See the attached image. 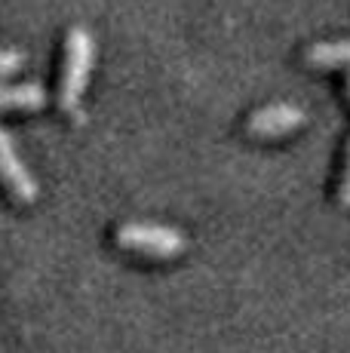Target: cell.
I'll return each mask as SVG.
<instances>
[{
  "instance_id": "6da1fadb",
  "label": "cell",
  "mask_w": 350,
  "mask_h": 353,
  "mask_svg": "<svg viewBox=\"0 0 350 353\" xmlns=\"http://www.w3.org/2000/svg\"><path fill=\"white\" fill-rule=\"evenodd\" d=\"M96 62V40L86 28H71L65 37V56H62V74H59V108L74 114V120H83L80 99L86 92Z\"/></svg>"
},
{
  "instance_id": "7a4b0ae2",
  "label": "cell",
  "mask_w": 350,
  "mask_h": 353,
  "mask_svg": "<svg viewBox=\"0 0 350 353\" xmlns=\"http://www.w3.org/2000/svg\"><path fill=\"white\" fill-rule=\"evenodd\" d=\"M120 249L141 252L151 258H175L187 249V236L169 225H154V221H126L114 234Z\"/></svg>"
},
{
  "instance_id": "3957f363",
  "label": "cell",
  "mask_w": 350,
  "mask_h": 353,
  "mask_svg": "<svg viewBox=\"0 0 350 353\" xmlns=\"http://www.w3.org/2000/svg\"><path fill=\"white\" fill-rule=\"evenodd\" d=\"M0 181L19 203H31L40 194L37 179L28 172V166L22 163L16 145H12V135L3 126H0Z\"/></svg>"
},
{
  "instance_id": "277c9868",
  "label": "cell",
  "mask_w": 350,
  "mask_h": 353,
  "mask_svg": "<svg viewBox=\"0 0 350 353\" xmlns=\"http://www.w3.org/2000/svg\"><path fill=\"white\" fill-rule=\"evenodd\" d=\"M307 114L301 111L292 101H271L265 108H255L246 117V132L249 135H261V139H271V135H286L292 129L305 126Z\"/></svg>"
},
{
  "instance_id": "5b68a950",
  "label": "cell",
  "mask_w": 350,
  "mask_h": 353,
  "mask_svg": "<svg viewBox=\"0 0 350 353\" xmlns=\"http://www.w3.org/2000/svg\"><path fill=\"white\" fill-rule=\"evenodd\" d=\"M305 62L311 68H350V37L316 40L305 50Z\"/></svg>"
},
{
  "instance_id": "8992f818",
  "label": "cell",
  "mask_w": 350,
  "mask_h": 353,
  "mask_svg": "<svg viewBox=\"0 0 350 353\" xmlns=\"http://www.w3.org/2000/svg\"><path fill=\"white\" fill-rule=\"evenodd\" d=\"M43 105H46V90L34 80H28V83H0V111H6V108L34 111V108Z\"/></svg>"
},
{
  "instance_id": "52a82bcc",
  "label": "cell",
  "mask_w": 350,
  "mask_h": 353,
  "mask_svg": "<svg viewBox=\"0 0 350 353\" xmlns=\"http://www.w3.org/2000/svg\"><path fill=\"white\" fill-rule=\"evenodd\" d=\"M22 65H25V50H19V46H6V50H0V83H3V77L16 74Z\"/></svg>"
},
{
  "instance_id": "ba28073f",
  "label": "cell",
  "mask_w": 350,
  "mask_h": 353,
  "mask_svg": "<svg viewBox=\"0 0 350 353\" xmlns=\"http://www.w3.org/2000/svg\"><path fill=\"white\" fill-rule=\"evenodd\" d=\"M338 203L350 209V141H347V157H344V172H341V185H338Z\"/></svg>"
},
{
  "instance_id": "9c48e42d",
  "label": "cell",
  "mask_w": 350,
  "mask_h": 353,
  "mask_svg": "<svg viewBox=\"0 0 350 353\" xmlns=\"http://www.w3.org/2000/svg\"><path fill=\"white\" fill-rule=\"evenodd\" d=\"M347 96H350V74H347Z\"/></svg>"
}]
</instances>
